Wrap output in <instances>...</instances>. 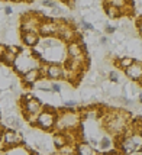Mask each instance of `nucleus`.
<instances>
[{"instance_id":"6ab92c4d","label":"nucleus","mask_w":142,"mask_h":155,"mask_svg":"<svg viewBox=\"0 0 142 155\" xmlns=\"http://www.w3.org/2000/svg\"><path fill=\"white\" fill-rule=\"evenodd\" d=\"M42 5H44L45 7H51V9H54V7L57 6V3L52 2V0H44V2H42Z\"/></svg>"},{"instance_id":"a211bd4d","label":"nucleus","mask_w":142,"mask_h":155,"mask_svg":"<svg viewBox=\"0 0 142 155\" xmlns=\"http://www.w3.org/2000/svg\"><path fill=\"white\" fill-rule=\"evenodd\" d=\"M109 80H110V83H117L119 81L117 71H109Z\"/></svg>"},{"instance_id":"39448f33","label":"nucleus","mask_w":142,"mask_h":155,"mask_svg":"<svg viewBox=\"0 0 142 155\" xmlns=\"http://www.w3.org/2000/svg\"><path fill=\"white\" fill-rule=\"evenodd\" d=\"M58 29H60V23H57L55 20L41 19L39 26H38V35H41V36H52V35L58 34Z\"/></svg>"},{"instance_id":"7ed1b4c3","label":"nucleus","mask_w":142,"mask_h":155,"mask_svg":"<svg viewBox=\"0 0 142 155\" xmlns=\"http://www.w3.org/2000/svg\"><path fill=\"white\" fill-rule=\"evenodd\" d=\"M55 122H57V113L51 109H42L39 115L36 116L35 125L39 126L44 130H51L52 128H55Z\"/></svg>"},{"instance_id":"ddd939ff","label":"nucleus","mask_w":142,"mask_h":155,"mask_svg":"<svg viewBox=\"0 0 142 155\" xmlns=\"http://www.w3.org/2000/svg\"><path fill=\"white\" fill-rule=\"evenodd\" d=\"M101 116V110L96 106H88L87 109H83L81 110V115L80 117L83 119H97Z\"/></svg>"},{"instance_id":"dca6fc26","label":"nucleus","mask_w":142,"mask_h":155,"mask_svg":"<svg viewBox=\"0 0 142 155\" xmlns=\"http://www.w3.org/2000/svg\"><path fill=\"white\" fill-rule=\"evenodd\" d=\"M134 62H135V60H134L132 57H123V58H119L116 64H117V67H119V68H123V70H126V68L130 67V65H132Z\"/></svg>"},{"instance_id":"b1692460","label":"nucleus","mask_w":142,"mask_h":155,"mask_svg":"<svg viewBox=\"0 0 142 155\" xmlns=\"http://www.w3.org/2000/svg\"><path fill=\"white\" fill-rule=\"evenodd\" d=\"M5 49H6V47L0 45V58H2V55H3V52H5Z\"/></svg>"},{"instance_id":"aec40b11","label":"nucleus","mask_w":142,"mask_h":155,"mask_svg":"<svg viewBox=\"0 0 142 155\" xmlns=\"http://www.w3.org/2000/svg\"><path fill=\"white\" fill-rule=\"evenodd\" d=\"M81 25H83L84 29H88V31H93V29H94V26H93L90 22H86V20H83V22H81Z\"/></svg>"},{"instance_id":"f8f14e48","label":"nucleus","mask_w":142,"mask_h":155,"mask_svg":"<svg viewBox=\"0 0 142 155\" xmlns=\"http://www.w3.org/2000/svg\"><path fill=\"white\" fill-rule=\"evenodd\" d=\"M16 57H18V51L13 49V47H9V48L6 47V49H5V52H3L0 60L3 61L6 65H13L15 61H16Z\"/></svg>"},{"instance_id":"4468645a","label":"nucleus","mask_w":142,"mask_h":155,"mask_svg":"<svg viewBox=\"0 0 142 155\" xmlns=\"http://www.w3.org/2000/svg\"><path fill=\"white\" fill-rule=\"evenodd\" d=\"M104 12H106V15H107L110 19H116V18H119L122 15V10L121 9H117V7L112 6L110 3H104Z\"/></svg>"},{"instance_id":"0eeeda50","label":"nucleus","mask_w":142,"mask_h":155,"mask_svg":"<svg viewBox=\"0 0 142 155\" xmlns=\"http://www.w3.org/2000/svg\"><path fill=\"white\" fill-rule=\"evenodd\" d=\"M125 74L128 75L129 78L132 81H136V83H141V78H142V67H141V61L139 60H135V62L128 67L125 70Z\"/></svg>"},{"instance_id":"5701e85b","label":"nucleus","mask_w":142,"mask_h":155,"mask_svg":"<svg viewBox=\"0 0 142 155\" xmlns=\"http://www.w3.org/2000/svg\"><path fill=\"white\" fill-rule=\"evenodd\" d=\"M115 31H116V29L113 26H106V32H107V34H113Z\"/></svg>"},{"instance_id":"1a4fd4ad","label":"nucleus","mask_w":142,"mask_h":155,"mask_svg":"<svg viewBox=\"0 0 142 155\" xmlns=\"http://www.w3.org/2000/svg\"><path fill=\"white\" fill-rule=\"evenodd\" d=\"M67 54L70 58H78L81 57L83 54V45H81L78 41H71V42H68L67 45Z\"/></svg>"},{"instance_id":"f03ea898","label":"nucleus","mask_w":142,"mask_h":155,"mask_svg":"<svg viewBox=\"0 0 142 155\" xmlns=\"http://www.w3.org/2000/svg\"><path fill=\"white\" fill-rule=\"evenodd\" d=\"M117 147L123 151L125 155H132V154H135V152H139L142 148L141 132H134L130 136L122 139V142L117 143Z\"/></svg>"},{"instance_id":"4be33fe9","label":"nucleus","mask_w":142,"mask_h":155,"mask_svg":"<svg viewBox=\"0 0 142 155\" xmlns=\"http://www.w3.org/2000/svg\"><path fill=\"white\" fill-rule=\"evenodd\" d=\"M5 15H6V16H10V15H12V7L10 6L5 7Z\"/></svg>"},{"instance_id":"9b49d317","label":"nucleus","mask_w":142,"mask_h":155,"mask_svg":"<svg viewBox=\"0 0 142 155\" xmlns=\"http://www.w3.org/2000/svg\"><path fill=\"white\" fill-rule=\"evenodd\" d=\"M75 154L77 155H99L93 147H90L87 142H78L75 143Z\"/></svg>"},{"instance_id":"2eb2a0df","label":"nucleus","mask_w":142,"mask_h":155,"mask_svg":"<svg viewBox=\"0 0 142 155\" xmlns=\"http://www.w3.org/2000/svg\"><path fill=\"white\" fill-rule=\"evenodd\" d=\"M35 87L39 88V90H44V91H51V87H52V83L48 80V78H44V80H38L35 83Z\"/></svg>"},{"instance_id":"412c9836","label":"nucleus","mask_w":142,"mask_h":155,"mask_svg":"<svg viewBox=\"0 0 142 155\" xmlns=\"http://www.w3.org/2000/svg\"><path fill=\"white\" fill-rule=\"evenodd\" d=\"M74 106H77V103H75V101H64V107L73 109Z\"/></svg>"},{"instance_id":"f3484780","label":"nucleus","mask_w":142,"mask_h":155,"mask_svg":"<svg viewBox=\"0 0 142 155\" xmlns=\"http://www.w3.org/2000/svg\"><path fill=\"white\" fill-rule=\"evenodd\" d=\"M112 143H113V142H112L110 138H103L101 141H99V145H97V147L100 149H103V151H106V149H110Z\"/></svg>"},{"instance_id":"6e6552de","label":"nucleus","mask_w":142,"mask_h":155,"mask_svg":"<svg viewBox=\"0 0 142 155\" xmlns=\"http://www.w3.org/2000/svg\"><path fill=\"white\" fill-rule=\"evenodd\" d=\"M41 77H42L41 68H38V67L31 68V70H28L25 74H22V81H23L25 84H35Z\"/></svg>"},{"instance_id":"423d86ee","label":"nucleus","mask_w":142,"mask_h":155,"mask_svg":"<svg viewBox=\"0 0 142 155\" xmlns=\"http://www.w3.org/2000/svg\"><path fill=\"white\" fill-rule=\"evenodd\" d=\"M42 74L45 75L48 80H60L65 74V68L60 64H57V62H52V64H48L47 67L44 68Z\"/></svg>"},{"instance_id":"f257e3e1","label":"nucleus","mask_w":142,"mask_h":155,"mask_svg":"<svg viewBox=\"0 0 142 155\" xmlns=\"http://www.w3.org/2000/svg\"><path fill=\"white\" fill-rule=\"evenodd\" d=\"M42 109H44L42 103H41L38 99H35L34 96L25 94L22 97V112H23L25 117H26L32 125H35L36 116L42 112Z\"/></svg>"},{"instance_id":"393cba45","label":"nucleus","mask_w":142,"mask_h":155,"mask_svg":"<svg viewBox=\"0 0 142 155\" xmlns=\"http://www.w3.org/2000/svg\"><path fill=\"white\" fill-rule=\"evenodd\" d=\"M2 136H3V130H2V128H0V143H2Z\"/></svg>"},{"instance_id":"9d476101","label":"nucleus","mask_w":142,"mask_h":155,"mask_svg":"<svg viewBox=\"0 0 142 155\" xmlns=\"http://www.w3.org/2000/svg\"><path fill=\"white\" fill-rule=\"evenodd\" d=\"M22 42L26 45V47H36L39 44V35L38 32H22Z\"/></svg>"},{"instance_id":"20e7f679","label":"nucleus","mask_w":142,"mask_h":155,"mask_svg":"<svg viewBox=\"0 0 142 155\" xmlns=\"http://www.w3.org/2000/svg\"><path fill=\"white\" fill-rule=\"evenodd\" d=\"M23 141V138L20 135V132L15 130V129H7V130H3V136H2V142L5 145V148H15L20 145Z\"/></svg>"}]
</instances>
